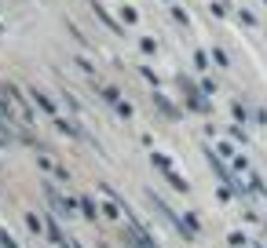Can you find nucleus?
<instances>
[{"label":"nucleus","mask_w":267,"mask_h":248,"mask_svg":"<svg viewBox=\"0 0 267 248\" xmlns=\"http://www.w3.org/2000/svg\"><path fill=\"white\" fill-rule=\"evenodd\" d=\"M205 157H209V164H213V172H216V176H220V179H223V182H227V186H234V190H238V194H242V190H245V186H242V182H238V179L231 176V172H227V164H223V161H220V157H216V153H213V150H205Z\"/></svg>","instance_id":"obj_1"},{"label":"nucleus","mask_w":267,"mask_h":248,"mask_svg":"<svg viewBox=\"0 0 267 248\" xmlns=\"http://www.w3.org/2000/svg\"><path fill=\"white\" fill-rule=\"evenodd\" d=\"M125 237H128V245H132V248H158V241H154L139 223H132V230H128Z\"/></svg>","instance_id":"obj_2"},{"label":"nucleus","mask_w":267,"mask_h":248,"mask_svg":"<svg viewBox=\"0 0 267 248\" xmlns=\"http://www.w3.org/2000/svg\"><path fill=\"white\" fill-rule=\"evenodd\" d=\"M33 99H37V103H41L44 109H48V113H55V106L48 103V95H44V91H37V88H33Z\"/></svg>","instance_id":"obj_3"},{"label":"nucleus","mask_w":267,"mask_h":248,"mask_svg":"<svg viewBox=\"0 0 267 248\" xmlns=\"http://www.w3.org/2000/svg\"><path fill=\"white\" fill-rule=\"evenodd\" d=\"M0 248H18V245L11 241V234H7V230H0Z\"/></svg>","instance_id":"obj_4"},{"label":"nucleus","mask_w":267,"mask_h":248,"mask_svg":"<svg viewBox=\"0 0 267 248\" xmlns=\"http://www.w3.org/2000/svg\"><path fill=\"white\" fill-rule=\"evenodd\" d=\"M81 208H85V215H88V219H95V205H91V201H88V197H85V201H81Z\"/></svg>","instance_id":"obj_5"}]
</instances>
